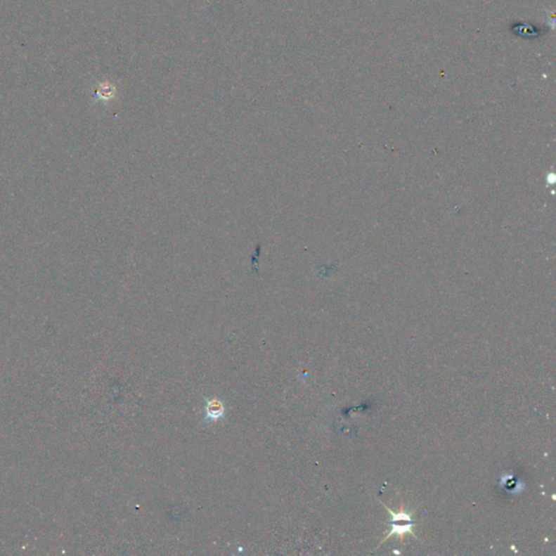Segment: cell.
I'll list each match as a JSON object with an SVG mask.
<instances>
[{"label":"cell","instance_id":"cell-1","mask_svg":"<svg viewBox=\"0 0 556 556\" xmlns=\"http://www.w3.org/2000/svg\"><path fill=\"white\" fill-rule=\"evenodd\" d=\"M382 505L386 507L387 511L389 512L390 517H392V519H390L392 530H390V533L388 534V536L382 540V543L386 541V540L389 539V538L394 535L398 536V537L401 538V540H403L406 534H410V535L418 539L413 530H412V528H413L412 514L404 511L403 507H401L399 512H394L390 510L386 504L382 503Z\"/></svg>","mask_w":556,"mask_h":556},{"label":"cell","instance_id":"cell-2","mask_svg":"<svg viewBox=\"0 0 556 556\" xmlns=\"http://www.w3.org/2000/svg\"><path fill=\"white\" fill-rule=\"evenodd\" d=\"M223 415H224V406L222 402L219 401L216 399L207 402L205 420L215 422V420H220Z\"/></svg>","mask_w":556,"mask_h":556}]
</instances>
